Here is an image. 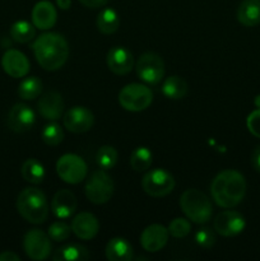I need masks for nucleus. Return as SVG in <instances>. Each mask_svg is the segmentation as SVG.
<instances>
[{"label": "nucleus", "mask_w": 260, "mask_h": 261, "mask_svg": "<svg viewBox=\"0 0 260 261\" xmlns=\"http://www.w3.org/2000/svg\"><path fill=\"white\" fill-rule=\"evenodd\" d=\"M214 231L224 237H233L241 233L246 227L244 216L239 212L226 211L219 213L213 222Z\"/></svg>", "instance_id": "11"}, {"label": "nucleus", "mask_w": 260, "mask_h": 261, "mask_svg": "<svg viewBox=\"0 0 260 261\" xmlns=\"http://www.w3.org/2000/svg\"><path fill=\"white\" fill-rule=\"evenodd\" d=\"M56 172L64 182L76 185L87 177L88 170L83 158L73 153H68L59 158L56 163Z\"/></svg>", "instance_id": "7"}, {"label": "nucleus", "mask_w": 260, "mask_h": 261, "mask_svg": "<svg viewBox=\"0 0 260 261\" xmlns=\"http://www.w3.org/2000/svg\"><path fill=\"white\" fill-rule=\"evenodd\" d=\"M53 259L55 261H86L89 259V252L82 245L69 244L59 247Z\"/></svg>", "instance_id": "23"}, {"label": "nucleus", "mask_w": 260, "mask_h": 261, "mask_svg": "<svg viewBox=\"0 0 260 261\" xmlns=\"http://www.w3.org/2000/svg\"><path fill=\"white\" fill-rule=\"evenodd\" d=\"M36 114L28 105L17 103L8 114V126L15 133H24L35 125Z\"/></svg>", "instance_id": "13"}, {"label": "nucleus", "mask_w": 260, "mask_h": 261, "mask_svg": "<svg viewBox=\"0 0 260 261\" xmlns=\"http://www.w3.org/2000/svg\"><path fill=\"white\" fill-rule=\"evenodd\" d=\"M17 211L30 223H43L48 216L46 195L36 188L23 189L17 198Z\"/></svg>", "instance_id": "3"}, {"label": "nucleus", "mask_w": 260, "mask_h": 261, "mask_svg": "<svg viewBox=\"0 0 260 261\" xmlns=\"http://www.w3.org/2000/svg\"><path fill=\"white\" fill-rule=\"evenodd\" d=\"M137 74L143 82L148 84H158L165 75L163 59L155 53H144L139 56L135 64Z\"/></svg>", "instance_id": "9"}, {"label": "nucleus", "mask_w": 260, "mask_h": 261, "mask_svg": "<svg viewBox=\"0 0 260 261\" xmlns=\"http://www.w3.org/2000/svg\"><path fill=\"white\" fill-rule=\"evenodd\" d=\"M78 206L75 195L68 189H61L56 191L51 200V211L56 218L66 219L73 216Z\"/></svg>", "instance_id": "18"}, {"label": "nucleus", "mask_w": 260, "mask_h": 261, "mask_svg": "<svg viewBox=\"0 0 260 261\" xmlns=\"http://www.w3.org/2000/svg\"><path fill=\"white\" fill-rule=\"evenodd\" d=\"M109 0H79L81 4H83L84 7L92 8V9H96V8L103 7Z\"/></svg>", "instance_id": "36"}, {"label": "nucleus", "mask_w": 260, "mask_h": 261, "mask_svg": "<svg viewBox=\"0 0 260 261\" xmlns=\"http://www.w3.org/2000/svg\"><path fill=\"white\" fill-rule=\"evenodd\" d=\"M105 255L110 261H129L133 259V247L125 239L115 237L107 242Z\"/></svg>", "instance_id": "22"}, {"label": "nucleus", "mask_w": 260, "mask_h": 261, "mask_svg": "<svg viewBox=\"0 0 260 261\" xmlns=\"http://www.w3.org/2000/svg\"><path fill=\"white\" fill-rule=\"evenodd\" d=\"M2 66L12 78H23L30 71V61L27 56L15 48L5 51L2 58Z\"/></svg>", "instance_id": "14"}, {"label": "nucleus", "mask_w": 260, "mask_h": 261, "mask_svg": "<svg viewBox=\"0 0 260 261\" xmlns=\"http://www.w3.org/2000/svg\"><path fill=\"white\" fill-rule=\"evenodd\" d=\"M41 116L50 121H56L64 114V99L56 91H48L41 96L37 103Z\"/></svg>", "instance_id": "17"}, {"label": "nucleus", "mask_w": 260, "mask_h": 261, "mask_svg": "<svg viewBox=\"0 0 260 261\" xmlns=\"http://www.w3.org/2000/svg\"><path fill=\"white\" fill-rule=\"evenodd\" d=\"M10 36L15 42L27 43L36 36V27L27 20H17L10 27Z\"/></svg>", "instance_id": "27"}, {"label": "nucleus", "mask_w": 260, "mask_h": 261, "mask_svg": "<svg viewBox=\"0 0 260 261\" xmlns=\"http://www.w3.org/2000/svg\"><path fill=\"white\" fill-rule=\"evenodd\" d=\"M251 165L257 172H260V145H257V147L255 148L254 152H252Z\"/></svg>", "instance_id": "37"}, {"label": "nucleus", "mask_w": 260, "mask_h": 261, "mask_svg": "<svg viewBox=\"0 0 260 261\" xmlns=\"http://www.w3.org/2000/svg\"><path fill=\"white\" fill-rule=\"evenodd\" d=\"M71 232H73L71 231V226H69L65 222L58 221L54 222V223L48 227L47 234L53 241L60 242L68 240L69 237H70Z\"/></svg>", "instance_id": "32"}, {"label": "nucleus", "mask_w": 260, "mask_h": 261, "mask_svg": "<svg viewBox=\"0 0 260 261\" xmlns=\"http://www.w3.org/2000/svg\"><path fill=\"white\" fill-rule=\"evenodd\" d=\"M180 208L189 221L203 224L211 221L213 206L203 191L198 189H188L180 196Z\"/></svg>", "instance_id": "4"}, {"label": "nucleus", "mask_w": 260, "mask_h": 261, "mask_svg": "<svg viewBox=\"0 0 260 261\" xmlns=\"http://www.w3.org/2000/svg\"><path fill=\"white\" fill-rule=\"evenodd\" d=\"M20 257L13 251H4L0 254V261H19Z\"/></svg>", "instance_id": "38"}, {"label": "nucleus", "mask_w": 260, "mask_h": 261, "mask_svg": "<svg viewBox=\"0 0 260 261\" xmlns=\"http://www.w3.org/2000/svg\"><path fill=\"white\" fill-rule=\"evenodd\" d=\"M71 231L78 239L88 241L96 237L99 231L98 219L88 212H82L71 221Z\"/></svg>", "instance_id": "19"}, {"label": "nucleus", "mask_w": 260, "mask_h": 261, "mask_svg": "<svg viewBox=\"0 0 260 261\" xmlns=\"http://www.w3.org/2000/svg\"><path fill=\"white\" fill-rule=\"evenodd\" d=\"M142 188L153 198L168 195L175 188V178L165 168H154L143 176Z\"/></svg>", "instance_id": "8"}, {"label": "nucleus", "mask_w": 260, "mask_h": 261, "mask_svg": "<svg viewBox=\"0 0 260 261\" xmlns=\"http://www.w3.org/2000/svg\"><path fill=\"white\" fill-rule=\"evenodd\" d=\"M168 229L162 224H150L140 234V244L148 252H158L168 241Z\"/></svg>", "instance_id": "16"}, {"label": "nucleus", "mask_w": 260, "mask_h": 261, "mask_svg": "<svg viewBox=\"0 0 260 261\" xmlns=\"http://www.w3.org/2000/svg\"><path fill=\"white\" fill-rule=\"evenodd\" d=\"M162 93L170 99H181L188 93V83L177 75H171L163 82Z\"/></svg>", "instance_id": "25"}, {"label": "nucleus", "mask_w": 260, "mask_h": 261, "mask_svg": "<svg viewBox=\"0 0 260 261\" xmlns=\"http://www.w3.org/2000/svg\"><path fill=\"white\" fill-rule=\"evenodd\" d=\"M22 176L31 184H41L45 178V167L35 158H28L22 165Z\"/></svg>", "instance_id": "26"}, {"label": "nucleus", "mask_w": 260, "mask_h": 261, "mask_svg": "<svg viewBox=\"0 0 260 261\" xmlns=\"http://www.w3.org/2000/svg\"><path fill=\"white\" fill-rule=\"evenodd\" d=\"M33 54L41 68L55 71L63 68L69 56V45L63 35L47 32L38 36L32 45Z\"/></svg>", "instance_id": "1"}, {"label": "nucleus", "mask_w": 260, "mask_h": 261, "mask_svg": "<svg viewBox=\"0 0 260 261\" xmlns=\"http://www.w3.org/2000/svg\"><path fill=\"white\" fill-rule=\"evenodd\" d=\"M195 239V242L200 247H204V249H209L214 245L216 242V234L212 231L211 228H206V227H203V228L198 229L194 236Z\"/></svg>", "instance_id": "34"}, {"label": "nucleus", "mask_w": 260, "mask_h": 261, "mask_svg": "<svg viewBox=\"0 0 260 261\" xmlns=\"http://www.w3.org/2000/svg\"><path fill=\"white\" fill-rule=\"evenodd\" d=\"M56 4L61 10H68L71 5V0H56Z\"/></svg>", "instance_id": "39"}, {"label": "nucleus", "mask_w": 260, "mask_h": 261, "mask_svg": "<svg viewBox=\"0 0 260 261\" xmlns=\"http://www.w3.org/2000/svg\"><path fill=\"white\" fill-rule=\"evenodd\" d=\"M237 19L245 27L260 23V0H242L237 8Z\"/></svg>", "instance_id": "21"}, {"label": "nucleus", "mask_w": 260, "mask_h": 261, "mask_svg": "<svg viewBox=\"0 0 260 261\" xmlns=\"http://www.w3.org/2000/svg\"><path fill=\"white\" fill-rule=\"evenodd\" d=\"M168 233L176 239H183L188 236L191 231V224L185 218H175L168 226Z\"/></svg>", "instance_id": "33"}, {"label": "nucleus", "mask_w": 260, "mask_h": 261, "mask_svg": "<svg viewBox=\"0 0 260 261\" xmlns=\"http://www.w3.org/2000/svg\"><path fill=\"white\" fill-rule=\"evenodd\" d=\"M107 66L116 75H126L134 66V58L127 48L122 46H115L109 50L106 58Z\"/></svg>", "instance_id": "15"}, {"label": "nucleus", "mask_w": 260, "mask_h": 261, "mask_svg": "<svg viewBox=\"0 0 260 261\" xmlns=\"http://www.w3.org/2000/svg\"><path fill=\"white\" fill-rule=\"evenodd\" d=\"M97 28L103 35H111L116 32L120 25V17L117 12L112 8H105L97 15Z\"/></svg>", "instance_id": "24"}, {"label": "nucleus", "mask_w": 260, "mask_h": 261, "mask_svg": "<svg viewBox=\"0 0 260 261\" xmlns=\"http://www.w3.org/2000/svg\"><path fill=\"white\" fill-rule=\"evenodd\" d=\"M254 105L257 107V109H260V94H257V96L255 97Z\"/></svg>", "instance_id": "40"}, {"label": "nucleus", "mask_w": 260, "mask_h": 261, "mask_svg": "<svg viewBox=\"0 0 260 261\" xmlns=\"http://www.w3.org/2000/svg\"><path fill=\"white\" fill-rule=\"evenodd\" d=\"M41 138H42L45 144L50 145V147H56V145L63 142L64 132L60 125L53 121L43 127L42 133H41Z\"/></svg>", "instance_id": "31"}, {"label": "nucleus", "mask_w": 260, "mask_h": 261, "mask_svg": "<svg viewBox=\"0 0 260 261\" xmlns=\"http://www.w3.org/2000/svg\"><path fill=\"white\" fill-rule=\"evenodd\" d=\"M114 181L105 170H97L91 173L86 184V196L91 203L105 204L112 198Z\"/></svg>", "instance_id": "6"}, {"label": "nucleus", "mask_w": 260, "mask_h": 261, "mask_svg": "<svg viewBox=\"0 0 260 261\" xmlns=\"http://www.w3.org/2000/svg\"><path fill=\"white\" fill-rule=\"evenodd\" d=\"M42 93V82L37 76H28L20 82L18 94L22 99H35Z\"/></svg>", "instance_id": "29"}, {"label": "nucleus", "mask_w": 260, "mask_h": 261, "mask_svg": "<svg viewBox=\"0 0 260 261\" xmlns=\"http://www.w3.org/2000/svg\"><path fill=\"white\" fill-rule=\"evenodd\" d=\"M117 158H119V154H117V150L114 147L103 145L97 152L96 162L99 166V168L107 171L115 167V165L117 163Z\"/></svg>", "instance_id": "30"}, {"label": "nucleus", "mask_w": 260, "mask_h": 261, "mask_svg": "<svg viewBox=\"0 0 260 261\" xmlns=\"http://www.w3.org/2000/svg\"><path fill=\"white\" fill-rule=\"evenodd\" d=\"M23 249L30 259L46 260L51 252L50 237L41 229H30L23 239Z\"/></svg>", "instance_id": "10"}, {"label": "nucleus", "mask_w": 260, "mask_h": 261, "mask_svg": "<svg viewBox=\"0 0 260 261\" xmlns=\"http://www.w3.org/2000/svg\"><path fill=\"white\" fill-rule=\"evenodd\" d=\"M246 126L254 137L260 139V109H256L247 116Z\"/></svg>", "instance_id": "35"}, {"label": "nucleus", "mask_w": 260, "mask_h": 261, "mask_svg": "<svg viewBox=\"0 0 260 261\" xmlns=\"http://www.w3.org/2000/svg\"><path fill=\"white\" fill-rule=\"evenodd\" d=\"M152 101V91L144 84H127L119 93V103L121 105L122 109L130 112L144 111L150 106Z\"/></svg>", "instance_id": "5"}, {"label": "nucleus", "mask_w": 260, "mask_h": 261, "mask_svg": "<svg viewBox=\"0 0 260 261\" xmlns=\"http://www.w3.org/2000/svg\"><path fill=\"white\" fill-rule=\"evenodd\" d=\"M152 158V152L147 147H138L130 154V166L137 172H143L150 167Z\"/></svg>", "instance_id": "28"}, {"label": "nucleus", "mask_w": 260, "mask_h": 261, "mask_svg": "<svg viewBox=\"0 0 260 261\" xmlns=\"http://www.w3.org/2000/svg\"><path fill=\"white\" fill-rule=\"evenodd\" d=\"M56 19H58V13L53 3L47 0L36 3L32 9V23L36 28L42 31L50 30L55 25Z\"/></svg>", "instance_id": "20"}, {"label": "nucleus", "mask_w": 260, "mask_h": 261, "mask_svg": "<svg viewBox=\"0 0 260 261\" xmlns=\"http://www.w3.org/2000/svg\"><path fill=\"white\" fill-rule=\"evenodd\" d=\"M94 124V116L87 107L74 106L64 115V126L71 133L89 132Z\"/></svg>", "instance_id": "12"}, {"label": "nucleus", "mask_w": 260, "mask_h": 261, "mask_svg": "<svg viewBox=\"0 0 260 261\" xmlns=\"http://www.w3.org/2000/svg\"><path fill=\"white\" fill-rule=\"evenodd\" d=\"M213 200L221 208H233L239 205L246 194V180L236 170H224L214 177L211 185Z\"/></svg>", "instance_id": "2"}]
</instances>
